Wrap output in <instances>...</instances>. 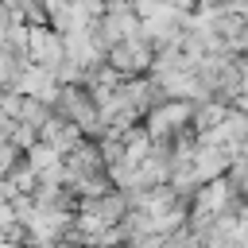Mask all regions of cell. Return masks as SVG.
<instances>
[{
  "label": "cell",
  "mask_w": 248,
  "mask_h": 248,
  "mask_svg": "<svg viewBox=\"0 0 248 248\" xmlns=\"http://www.w3.org/2000/svg\"><path fill=\"white\" fill-rule=\"evenodd\" d=\"M155 46L143 39V35H136V39H124V43H116L112 50H108V66L112 70H120L124 78H147V70L155 66Z\"/></svg>",
  "instance_id": "3957f363"
},
{
  "label": "cell",
  "mask_w": 248,
  "mask_h": 248,
  "mask_svg": "<svg viewBox=\"0 0 248 248\" xmlns=\"http://www.w3.org/2000/svg\"><path fill=\"white\" fill-rule=\"evenodd\" d=\"M186 124H194V108H190V101H170V97H167L163 105H155V108L147 112V132H151L159 143L186 136Z\"/></svg>",
  "instance_id": "7a4b0ae2"
},
{
  "label": "cell",
  "mask_w": 248,
  "mask_h": 248,
  "mask_svg": "<svg viewBox=\"0 0 248 248\" xmlns=\"http://www.w3.org/2000/svg\"><path fill=\"white\" fill-rule=\"evenodd\" d=\"M23 163H27V167H31V170H35V174L43 178V174L58 170V167H62L66 159H62V151H58V147H50V143H43V140H39V143H35V147L27 151V159H23Z\"/></svg>",
  "instance_id": "8992f818"
},
{
  "label": "cell",
  "mask_w": 248,
  "mask_h": 248,
  "mask_svg": "<svg viewBox=\"0 0 248 248\" xmlns=\"http://www.w3.org/2000/svg\"><path fill=\"white\" fill-rule=\"evenodd\" d=\"M43 143H50V147H58L62 155H74L85 140H81V128L74 124V120H66V116H50L46 124H43V136H39Z\"/></svg>",
  "instance_id": "5b68a950"
},
{
  "label": "cell",
  "mask_w": 248,
  "mask_h": 248,
  "mask_svg": "<svg viewBox=\"0 0 248 248\" xmlns=\"http://www.w3.org/2000/svg\"><path fill=\"white\" fill-rule=\"evenodd\" d=\"M23 54H27V62H39V66H50V70H54V66L66 62V39H62V31H54L50 23L31 27Z\"/></svg>",
  "instance_id": "277c9868"
},
{
  "label": "cell",
  "mask_w": 248,
  "mask_h": 248,
  "mask_svg": "<svg viewBox=\"0 0 248 248\" xmlns=\"http://www.w3.org/2000/svg\"><path fill=\"white\" fill-rule=\"evenodd\" d=\"M229 112H232V108H229L225 101H205L202 108H194V124H198V136H205V132L221 128Z\"/></svg>",
  "instance_id": "52a82bcc"
},
{
  "label": "cell",
  "mask_w": 248,
  "mask_h": 248,
  "mask_svg": "<svg viewBox=\"0 0 248 248\" xmlns=\"http://www.w3.org/2000/svg\"><path fill=\"white\" fill-rule=\"evenodd\" d=\"M232 182L229 178H213L205 182L198 194H194V205H190V221H194V232H205L217 217H229L232 209Z\"/></svg>",
  "instance_id": "6da1fadb"
}]
</instances>
